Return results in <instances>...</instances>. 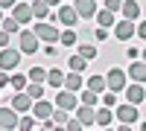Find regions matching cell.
Instances as JSON below:
<instances>
[{
  "label": "cell",
  "mask_w": 146,
  "mask_h": 131,
  "mask_svg": "<svg viewBox=\"0 0 146 131\" xmlns=\"http://www.w3.org/2000/svg\"><path fill=\"white\" fill-rule=\"evenodd\" d=\"M105 82H108V90H111V93H123L129 88V73L123 67H111L105 73Z\"/></svg>",
  "instance_id": "1"
},
{
  "label": "cell",
  "mask_w": 146,
  "mask_h": 131,
  "mask_svg": "<svg viewBox=\"0 0 146 131\" xmlns=\"http://www.w3.org/2000/svg\"><path fill=\"white\" fill-rule=\"evenodd\" d=\"M38 47H41V38H38L32 29H23V32L18 35V50H21L23 55H35V53H38Z\"/></svg>",
  "instance_id": "2"
},
{
  "label": "cell",
  "mask_w": 146,
  "mask_h": 131,
  "mask_svg": "<svg viewBox=\"0 0 146 131\" xmlns=\"http://www.w3.org/2000/svg\"><path fill=\"white\" fill-rule=\"evenodd\" d=\"M21 50L15 47H6V50H0V70H6V73H15V67L21 64Z\"/></svg>",
  "instance_id": "3"
},
{
  "label": "cell",
  "mask_w": 146,
  "mask_h": 131,
  "mask_svg": "<svg viewBox=\"0 0 146 131\" xmlns=\"http://www.w3.org/2000/svg\"><path fill=\"white\" fill-rule=\"evenodd\" d=\"M114 117H117L120 122H126V125H135V122L140 120V111H137V105H131V102H123V105H117Z\"/></svg>",
  "instance_id": "4"
},
{
  "label": "cell",
  "mask_w": 146,
  "mask_h": 131,
  "mask_svg": "<svg viewBox=\"0 0 146 131\" xmlns=\"http://www.w3.org/2000/svg\"><path fill=\"white\" fill-rule=\"evenodd\" d=\"M135 35H137V23H135V20H126V18L117 20V26H114V38H117V41L129 44Z\"/></svg>",
  "instance_id": "5"
},
{
  "label": "cell",
  "mask_w": 146,
  "mask_h": 131,
  "mask_svg": "<svg viewBox=\"0 0 146 131\" xmlns=\"http://www.w3.org/2000/svg\"><path fill=\"white\" fill-rule=\"evenodd\" d=\"M35 35H38V38L44 41V44H56L58 38H62V35H58V29L53 26V23H47V20H38L35 23V29H32Z\"/></svg>",
  "instance_id": "6"
},
{
  "label": "cell",
  "mask_w": 146,
  "mask_h": 131,
  "mask_svg": "<svg viewBox=\"0 0 146 131\" xmlns=\"http://www.w3.org/2000/svg\"><path fill=\"white\" fill-rule=\"evenodd\" d=\"M18 122H21L18 111L12 108V105H3V108H0V128H6V131H18Z\"/></svg>",
  "instance_id": "7"
},
{
  "label": "cell",
  "mask_w": 146,
  "mask_h": 131,
  "mask_svg": "<svg viewBox=\"0 0 146 131\" xmlns=\"http://www.w3.org/2000/svg\"><path fill=\"white\" fill-rule=\"evenodd\" d=\"M53 102H56V108H62V111H76L79 108V99H76L73 90H58Z\"/></svg>",
  "instance_id": "8"
},
{
  "label": "cell",
  "mask_w": 146,
  "mask_h": 131,
  "mask_svg": "<svg viewBox=\"0 0 146 131\" xmlns=\"http://www.w3.org/2000/svg\"><path fill=\"white\" fill-rule=\"evenodd\" d=\"M53 20H62L67 29H73L82 18H79V12L73 9V6H58V12H56V18H53Z\"/></svg>",
  "instance_id": "9"
},
{
  "label": "cell",
  "mask_w": 146,
  "mask_h": 131,
  "mask_svg": "<svg viewBox=\"0 0 146 131\" xmlns=\"http://www.w3.org/2000/svg\"><path fill=\"white\" fill-rule=\"evenodd\" d=\"M32 96H29V93L27 90H18V93H12V108H15L18 114H29L32 111Z\"/></svg>",
  "instance_id": "10"
},
{
  "label": "cell",
  "mask_w": 146,
  "mask_h": 131,
  "mask_svg": "<svg viewBox=\"0 0 146 131\" xmlns=\"http://www.w3.org/2000/svg\"><path fill=\"white\" fill-rule=\"evenodd\" d=\"M73 9L79 12V18L82 20H91V18H96V0H73Z\"/></svg>",
  "instance_id": "11"
},
{
  "label": "cell",
  "mask_w": 146,
  "mask_h": 131,
  "mask_svg": "<svg viewBox=\"0 0 146 131\" xmlns=\"http://www.w3.org/2000/svg\"><path fill=\"white\" fill-rule=\"evenodd\" d=\"M56 114V102H47V99H41V102H35L32 105V117H35V120H50V117Z\"/></svg>",
  "instance_id": "12"
},
{
  "label": "cell",
  "mask_w": 146,
  "mask_h": 131,
  "mask_svg": "<svg viewBox=\"0 0 146 131\" xmlns=\"http://www.w3.org/2000/svg\"><path fill=\"white\" fill-rule=\"evenodd\" d=\"M123 93H126V102H131V105H140V102L146 99V88L140 85V82H131Z\"/></svg>",
  "instance_id": "13"
},
{
  "label": "cell",
  "mask_w": 146,
  "mask_h": 131,
  "mask_svg": "<svg viewBox=\"0 0 146 131\" xmlns=\"http://www.w3.org/2000/svg\"><path fill=\"white\" fill-rule=\"evenodd\" d=\"M12 18H15V20L21 23V26H23V23H29V20H35V15H32V6H29V3H18L15 9H12Z\"/></svg>",
  "instance_id": "14"
},
{
  "label": "cell",
  "mask_w": 146,
  "mask_h": 131,
  "mask_svg": "<svg viewBox=\"0 0 146 131\" xmlns=\"http://www.w3.org/2000/svg\"><path fill=\"white\" fill-rule=\"evenodd\" d=\"M129 79H131V82H140V85H146V61H143V58H137V61L129 64Z\"/></svg>",
  "instance_id": "15"
},
{
  "label": "cell",
  "mask_w": 146,
  "mask_h": 131,
  "mask_svg": "<svg viewBox=\"0 0 146 131\" xmlns=\"http://www.w3.org/2000/svg\"><path fill=\"white\" fill-rule=\"evenodd\" d=\"M64 79H67V73H62L58 67H50V70H47V88L62 90V88H64Z\"/></svg>",
  "instance_id": "16"
},
{
  "label": "cell",
  "mask_w": 146,
  "mask_h": 131,
  "mask_svg": "<svg viewBox=\"0 0 146 131\" xmlns=\"http://www.w3.org/2000/svg\"><path fill=\"white\" fill-rule=\"evenodd\" d=\"M76 117L85 122V128L96 125V108H91V105H79V108H76Z\"/></svg>",
  "instance_id": "17"
},
{
  "label": "cell",
  "mask_w": 146,
  "mask_h": 131,
  "mask_svg": "<svg viewBox=\"0 0 146 131\" xmlns=\"http://www.w3.org/2000/svg\"><path fill=\"white\" fill-rule=\"evenodd\" d=\"M123 18L126 20H140V3L137 0H123Z\"/></svg>",
  "instance_id": "18"
},
{
  "label": "cell",
  "mask_w": 146,
  "mask_h": 131,
  "mask_svg": "<svg viewBox=\"0 0 146 131\" xmlns=\"http://www.w3.org/2000/svg\"><path fill=\"white\" fill-rule=\"evenodd\" d=\"M85 88H88V90H94V93H100V96H102V93L108 90V82H105V76H88V85H85Z\"/></svg>",
  "instance_id": "19"
},
{
  "label": "cell",
  "mask_w": 146,
  "mask_h": 131,
  "mask_svg": "<svg viewBox=\"0 0 146 131\" xmlns=\"http://www.w3.org/2000/svg\"><path fill=\"white\" fill-rule=\"evenodd\" d=\"M96 23H100L102 29H108V26H117V18H114V12L100 9V12H96Z\"/></svg>",
  "instance_id": "20"
},
{
  "label": "cell",
  "mask_w": 146,
  "mask_h": 131,
  "mask_svg": "<svg viewBox=\"0 0 146 131\" xmlns=\"http://www.w3.org/2000/svg\"><path fill=\"white\" fill-rule=\"evenodd\" d=\"M32 15H35V20H47V18H50V6H47L44 3V0H32Z\"/></svg>",
  "instance_id": "21"
},
{
  "label": "cell",
  "mask_w": 146,
  "mask_h": 131,
  "mask_svg": "<svg viewBox=\"0 0 146 131\" xmlns=\"http://www.w3.org/2000/svg\"><path fill=\"white\" fill-rule=\"evenodd\" d=\"M67 67L73 70V73H85V70H88V58H82V55L76 53V55L67 58Z\"/></svg>",
  "instance_id": "22"
},
{
  "label": "cell",
  "mask_w": 146,
  "mask_h": 131,
  "mask_svg": "<svg viewBox=\"0 0 146 131\" xmlns=\"http://www.w3.org/2000/svg\"><path fill=\"white\" fill-rule=\"evenodd\" d=\"M111 122H114V111H111V108H105V105H102V108L96 111V125H102V128H108Z\"/></svg>",
  "instance_id": "23"
},
{
  "label": "cell",
  "mask_w": 146,
  "mask_h": 131,
  "mask_svg": "<svg viewBox=\"0 0 146 131\" xmlns=\"http://www.w3.org/2000/svg\"><path fill=\"white\" fill-rule=\"evenodd\" d=\"M64 90H73V93L82 90V73H73V70H70L67 79H64Z\"/></svg>",
  "instance_id": "24"
},
{
  "label": "cell",
  "mask_w": 146,
  "mask_h": 131,
  "mask_svg": "<svg viewBox=\"0 0 146 131\" xmlns=\"http://www.w3.org/2000/svg\"><path fill=\"white\" fill-rule=\"evenodd\" d=\"M27 79H29V76H23V73H12V76H9V88L15 90V93H18V90H27Z\"/></svg>",
  "instance_id": "25"
},
{
  "label": "cell",
  "mask_w": 146,
  "mask_h": 131,
  "mask_svg": "<svg viewBox=\"0 0 146 131\" xmlns=\"http://www.w3.org/2000/svg\"><path fill=\"white\" fill-rule=\"evenodd\" d=\"M0 29H3V32H9V35H21V32H23V29H21V23H18L15 18H12V15H9V18H3Z\"/></svg>",
  "instance_id": "26"
},
{
  "label": "cell",
  "mask_w": 146,
  "mask_h": 131,
  "mask_svg": "<svg viewBox=\"0 0 146 131\" xmlns=\"http://www.w3.org/2000/svg\"><path fill=\"white\" fill-rule=\"evenodd\" d=\"M29 82H35V85H47V70L44 67H29Z\"/></svg>",
  "instance_id": "27"
},
{
  "label": "cell",
  "mask_w": 146,
  "mask_h": 131,
  "mask_svg": "<svg viewBox=\"0 0 146 131\" xmlns=\"http://www.w3.org/2000/svg\"><path fill=\"white\" fill-rule=\"evenodd\" d=\"M100 93H94V90H88V88H85L82 90V105H91V108H96V105H100Z\"/></svg>",
  "instance_id": "28"
},
{
  "label": "cell",
  "mask_w": 146,
  "mask_h": 131,
  "mask_svg": "<svg viewBox=\"0 0 146 131\" xmlns=\"http://www.w3.org/2000/svg\"><path fill=\"white\" fill-rule=\"evenodd\" d=\"M27 93L32 96V102H41L44 99V85H35L32 82V85H27Z\"/></svg>",
  "instance_id": "29"
},
{
  "label": "cell",
  "mask_w": 146,
  "mask_h": 131,
  "mask_svg": "<svg viewBox=\"0 0 146 131\" xmlns=\"http://www.w3.org/2000/svg\"><path fill=\"white\" fill-rule=\"evenodd\" d=\"M18 131H35V117L32 114H23L21 122H18Z\"/></svg>",
  "instance_id": "30"
},
{
  "label": "cell",
  "mask_w": 146,
  "mask_h": 131,
  "mask_svg": "<svg viewBox=\"0 0 146 131\" xmlns=\"http://www.w3.org/2000/svg\"><path fill=\"white\" fill-rule=\"evenodd\" d=\"M79 55L88 58V61H91V58H96V44H79Z\"/></svg>",
  "instance_id": "31"
},
{
  "label": "cell",
  "mask_w": 146,
  "mask_h": 131,
  "mask_svg": "<svg viewBox=\"0 0 146 131\" xmlns=\"http://www.w3.org/2000/svg\"><path fill=\"white\" fill-rule=\"evenodd\" d=\"M58 41H62L64 47H73V44H79V35L73 32V29H64V32H62V38H58Z\"/></svg>",
  "instance_id": "32"
},
{
  "label": "cell",
  "mask_w": 146,
  "mask_h": 131,
  "mask_svg": "<svg viewBox=\"0 0 146 131\" xmlns=\"http://www.w3.org/2000/svg\"><path fill=\"white\" fill-rule=\"evenodd\" d=\"M50 120H53L56 125H67V120H70V111H62V108H56V114L50 117Z\"/></svg>",
  "instance_id": "33"
},
{
  "label": "cell",
  "mask_w": 146,
  "mask_h": 131,
  "mask_svg": "<svg viewBox=\"0 0 146 131\" xmlns=\"http://www.w3.org/2000/svg\"><path fill=\"white\" fill-rule=\"evenodd\" d=\"M64 131H85V122L79 120V117H70L67 125H64Z\"/></svg>",
  "instance_id": "34"
},
{
  "label": "cell",
  "mask_w": 146,
  "mask_h": 131,
  "mask_svg": "<svg viewBox=\"0 0 146 131\" xmlns=\"http://www.w3.org/2000/svg\"><path fill=\"white\" fill-rule=\"evenodd\" d=\"M102 105H105V108H117V93L105 90V93H102Z\"/></svg>",
  "instance_id": "35"
},
{
  "label": "cell",
  "mask_w": 146,
  "mask_h": 131,
  "mask_svg": "<svg viewBox=\"0 0 146 131\" xmlns=\"http://www.w3.org/2000/svg\"><path fill=\"white\" fill-rule=\"evenodd\" d=\"M105 9H108V12H114V15H117V12L123 9V0H105Z\"/></svg>",
  "instance_id": "36"
},
{
  "label": "cell",
  "mask_w": 146,
  "mask_h": 131,
  "mask_svg": "<svg viewBox=\"0 0 146 131\" xmlns=\"http://www.w3.org/2000/svg\"><path fill=\"white\" fill-rule=\"evenodd\" d=\"M6 47H12V35L0 29V50H6Z\"/></svg>",
  "instance_id": "37"
},
{
  "label": "cell",
  "mask_w": 146,
  "mask_h": 131,
  "mask_svg": "<svg viewBox=\"0 0 146 131\" xmlns=\"http://www.w3.org/2000/svg\"><path fill=\"white\" fill-rule=\"evenodd\" d=\"M126 55H129V61H137V58H140V50H137V47H126Z\"/></svg>",
  "instance_id": "38"
},
{
  "label": "cell",
  "mask_w": 146,
  "mask_h": 131,
  "mask_svg": "<svg viewBox=\"0 0 146 131\" xmlns=\"http://www.w3.org/2000/svg\"><path fill=\"white\" fill-rule=\"evenodd\" d=\"M94 38H96V41H105V38H108V29H102V26H96V32H94Z\"/></svg>",
  "instance_id": "39"
},
{
  "label": "cell",
  "mask_w": 146,
  "mask_h": 131,
  "mask_svg": "<svg viewBox=\"0 0 146 131\" xmlns=\"http://www.w3.org/2000/svg\"><path fill=\"white\" fill-rule=\"evenodd\" d=\"M137 38H140V41H146V20H140V23H137Z\"/></svg>",
  "instance_id": "40"
},
{
  "label": "cell",
  "mask_w": 146,
  "mask_h": 131,
  "mask_svg": "<svg viewBox=\"0 0 146 131\" xmlns=\"http://www.w3.org/2000/svg\"><path fill=\"white\" fill-rule=\"evenodd\" d=\"M21 0H0V9H15Z\"/></svg>",
  "instance_id": "41"
},
{
  "label": "cell",
  "mask_w": 146,
  "mask_h": 131,
  "mask_svg": "<svg viewBox=\"0 0 146 131\" xmlns=\"http://www.w3.org/2000/svg\"><path fill=\"white\" fill-rule=\"evenodd\" d=\"M9 76H12V73H6V70H0V88H9Z\"/></svg>",
  "instance_id": "42"
},
{
  "label": "cell",
  "mask_w": 146,
  "mask_h": 131,
  "mask_svg": "<svg viewBox=\"0 0 146 131\" xmlns=\"http://www.w3.org/2000/svg\"><path fill=\"white\" fill-rule=\"evenodd\" d=\"M44 3H47V6L53 9V6H58V3H62V0H44Z\"/></svg>",
  "instance_id": "43"
},
{
  "label": "cell",
  "mask_w": 146,
  "mask_h": 131,
  "mask_svg": "<svg viewBox=\"0 0 146 131\" xmlns=\"http://www.w3.org/2000/svg\"><path fill=\"white\" fill-rule=\"evenodd\" d=\"M117 131H131V125H126V122H120V128Z\"/></svg>",
  "instance_id": "44"
},
{
  "label": "cell",
  "mask_w": 146,
  "mask_h": 131,
  "mask_svg": "<svg viewBox=\"0 0 146 131\" xmlns=\"http://www.w3.org/2000/svg\"><path fill=\"white\" fill-rule=\"evenodd\" d=\"M140 131H146V120H143V122H140Z\"/></svg>",
  "instance_id": "45"
},
{
  "label": "cell",
  "mask_w": 146,
  "mask_h": 131,
  "mask_svg": "<svg viewBox=\"0 0 146 131\" xmlns=\"http://www.w3.org/2000/svg\"><path fill=\"white\" fill-rule=\"evenodd\" d=\"M140 55H143V61H146V47H143V53H140Z\"/></svg>",
  "instance_id": "46"
},
{
  "label": "cell",
  "mask_w": 146,
  "mask_h": 131,
  "mask_svg": "<svg viewBox=\"0 0 146 131\" xmlns=\"http://www.w3.org/2000/svg\"><path fill=\"white\" fill-rule=\"evenodd\" d=\"M0 23H3V9H0Z\"/></svg>",
  "instance_id": "47"
},
{
  "label": "cell",
  "mask_w": 146,
  "mask_h": 131,
  "mask_svg": "<svg viewBox=\"0 0 146 131\" xmlns=\"http://www.w3.org/2000/svg\"><path fill=\"white\" fill-rule=\"evenodd\" d=\"M105 131H111V128H105Z\"/></svg>",
  "instance_id": "48"
},
{
  "label": "cell",
  "mask_w": 146,
  "mask_h": 131,
  "mask_svg": "<svg viewBox=\"0 0 146 131\" xmlns=\"http://www.w3.org/2000/svg\"><path fill=\"white\" fill-rule=\"evenodd\" d=\"M0 131H6V128H0Z\"/></svg>",
  "instance_id": "49"
},
{
  "label": "cell",
  "mask_w": 146,
  "mask_h": 131,
  "mask_svg": "<svg viewBox=\"0 0 146 131\" xmlns=\"http://www.w3.org/2000/svg\"><path fill=\"white\" fill-rule=\"evenodd\" d=\"M70 3H73V0H70Z\"/></svg>",
  "instance_id": "50"
},
{
  "label": "cell",
  "mask_w": 146,
  "mask_h": 131,
  "mask_svg": "<svg viewBox=\"0 0 146 131\" xmlns=\"http://www.w3.org/2000/svg\"><path fill=\"white\" fill-rule=\"evenodd\" d=\"M91 131H94V128H91Z\"/></svg>",
  "instance_id": "51"
},
{
  "label": "cell",
  "mask_w": 146,
  "mask_h": 131,
  "mask_svg": "<svg viewBox=\"0 0 146 131\" xmlns=\"http://www.w3.org/2000/svg\"><path fill=\"white\" fill-rule=\"evenodd\" d=\"M41 131H44V128H41Z\"/></svg>",
  "instance_id": "52"
}]
</instances>
